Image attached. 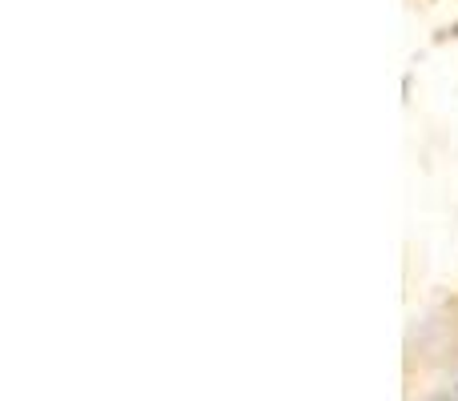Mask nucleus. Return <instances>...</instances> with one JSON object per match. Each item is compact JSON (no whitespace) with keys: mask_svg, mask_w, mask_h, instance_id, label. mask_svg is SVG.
Returning a JSON list of instances; mask_svg holds the SVG:
<instances>
[]
</instances>
